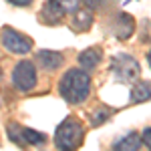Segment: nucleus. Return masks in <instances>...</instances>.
<instances>
[{"mask_svg":"<svg viewBox=\"0 0 151 151\" xmlns=\"http://www.w3.org/2000/svg\"><path fill=\"white\" fill-rule=\"evenodd\" d=\"M38 75H36V67L30 60H20L16 63V67L12 70V85L14 89H18L20 93H28L36 87Z\"/></svg>","mask_w":151,"mask_h":151,"instance_id":"nucleus-3","label":"nucleus"},{"mask_svg":"<svg viewBox=\"0 0 151 151\" xmlns=\"http://www.w3.org/2000/svg\"><path fill=\"white\" fill-rule=\"evenodd\" d=\"M141 147V137L137 133H127L123 139L115 141V149H121V151H135Z\"/></svg>","mask_w":151,"mask_h":151,"instance_id":"nucleus-12","label":"nucleus"},{"mask_svg":"<svg viewBox=\"0 0 151 151\" xmlns=\"http://www.w3.org/2000/svg\"><path fill=\"white\" fill-rule=\"evenodd\" d=\"M107 119H109V111H107V109H97V111L93 113V119H91V123H93L95 127H97V125L105 123Z\"/></svg>","mask_w":151,"mask_h":151,"instance_id":"nucleus-16","label":"nucleus"},{"mask_svg":"<svg viewBox=\"0 0 151 151\" xmlns=\"http://www.w3.org/2000/svg\"><path fill=\"white\" fill-rule=\"evenodd\" d=\"M60 97L70 105L83 103L91 93V77L85 69H69L58 83Z\"/></svg>","mask_w":151,"mask_h":151,"instance_id":"nucleus-1","label":"nucleus"},{"mask_svg":"<svg viewBox=\"0 0 151 151\" xmlns=\"http://www.w3.org/2000/svg\"><path fill=\"white\" fill-rule=\"evenodd\" d=\"M2 42H4V48L12 55H28L32 48V40L26 35L14 30L12 26L2 28Z\"/></svg>","mask_w":151,"mask_h":151,"instance_id":"nucleus-5","label":"nucleus"},{"mask_svg":"<svg viewBox=\"0 0 151 151\" xmlns=\"http://www.w3.org/2000/svg\"><path fill=\"white\" fill-rule=\"evenodd\" d=\"M58 6L63 8V12H65V16L67 14H73L75 10H79L83 6V0H57Z\"/></svg>","mask_w":151,"mask_h":151,"instance_id":"nucleus-14","label":"nucleus"},{"mask_svg":"<svg viewBox=\"0 0 151 151\" xmlns=\"http://www.w3.org/2000/svg\"><path fill=\"white\" fill-rule=\"evenodd\" d=\"M101 63V50L99 48H87L79 55V65L85 70H93L97 69V65Z\"/></svg>","mask_w":151,"mask_h":151,"instance_id":"nucleus-9","label":"nucleus"},{"mask_svg":"<svg viewBox=\"0 0 151 151\" xmlns=\"http://www.w3.org/2000/svg\"><path fill=\"white\" fill-rule=\"evenodd\" d=\"M151 99V81H135L131 89V103H145Z\"/></svg>","mask_w":151,"mask_h":151,"instance_id":"nucleus-7","label":"nucleus"},{"mask_svg":"<svg viewBox=\"0 0 151 151\" xmlns=\"http://www.w3.org/2000/svg\"><path fill=\"white\" fill-rule=\"evenodd\" d=\"M147 60H149V67H151V50L147 52Z\"/></svg>","mask_w":151,"mask_h":151,"instance_id":"nucleus-20","label":"nucleus"},{"mask_svg":"<svg viewBox=\"0 0 151 151\" xmlns=\"http://www.w3.org/2000/svg\"><path fill=\"white\" fill-rule=\"evenodd\" d=\"M63 16H65V12L58 6L57 0H48L47 4H45V8H42V18H45L47 22H58Z\"/></svg>","mask_w":151,"mask_h":151,"instance_id":"nucleus-11","label":"nucleus"},{"mask_svg":"<svg viewBox=\"0 0 151 151\" xmlns=\"http://www.w3.org/2000/svg\"><path fill=\"white\" fill-rule=\"evenodd\" d=\"M8 137H10V141H14L16 145H26L22 139V129L18 127L16 123H12V125H8Z\"/></svg>","mask_w":151,"mask_h":151,"instance_id":"nucleus-15","label":"nucleus"},{"mask_svg":"<svg viewBox=\"0 0 151 151\" xmlns=\"http://www.w3.org/2000/svg\"><path fill=\"white\" fill-rule=\"evenodd\" d=\"M85 139V129L77 119H65L57 127V135H55V143L58 149H77Z\"/></svg>","mask_w":151,"mask_h":151,"instance_id":"nucleus-2","label":"nucleus"},{"mask_svg":"<svg viewBox=\"0 0 151 151\" xmlns=\"http://www.w3.org/2000/svg\"><path fill=\"white\" fill-rule=\"evenodd\" d=\"M73 26H75V30H89L91 28V24H93V14H91V10L89 8H79V10L73 12Z\"/></svg>","mask_w":151,"mask_h":151,"instance_id":"nucleus-8","label":"nucleus"},{"mask_svg":"<svg viewBox=\"0 0 151 151\" xmlns=\"http://www.w3.org/2000/svg\"><path fill=\"white\" fill-rule=\"evenodd\" d=\"M133 26H135V22H133V18H131L129 14H119L115 18V35L119 36L121 40H125V38L131 36Z\"/></svg>","mask_w":151,"mask_h":151,"instance_id":"nucleus-10","label":"nucleus"},{"mask_svg":"<svg viewBox=\"0 0 151 151\" xmlns=\"http://www.w3.org/2000/svg\"><path fill=\"white\" fill-rule=\"evenodd\" d=\"M141 143H145V145L151 149V127H147L145 131H143V135H141Z\"/></svg>","mask_w":151,"mask_h":151,"instance_id":"nucleus-17","label":"nucleus"},{"mask_svg":"<svg viewBox=\"0 0 151 151\" xmlns=\"http://www.w3.org/2000/svg\"><path fill=\"white\" fill-rule=\"evenodd\" d=\"M10 4L14 6H28V4H32V0H8Z\"/></svg>","mask_w":151,"mask_h":151,"instance_id":"nucleus-18","label":"nucleus"},{"mask_svg":"<svg viewBox=\"0 0 151 151\" xmlns=\"http://www.w3.org/2000/svg\"><path fill=\"white\" fill-rule=\"evenodd\" d=\"M63 55L57 50H38L36 52V63L45 70H57L63 67Z\"/></svg>","mask_w":151,"mask_h":151,"instance_id":"nucleus-6","label":"nucleus"},{"mask_svg":"<svg viewBox=\"0 0 151 151\" xmlns=\"http://www.w3.org/2000/svg\"><path fill=\"white\" fill-rule=\"evenodd\" d=\"M85 4L89 8H97V6H101V0H85Z\"/></svg>","mask_w":151,"mask_h":151,"instance_id":"nucleus-19","label":"nucleus"},{"mask_svg":"<svg viewBox=\"0 0 151 151\" xmlns=\"http://www.w3.org/2000/svg\"><path fill=\"white\" fill-rule=\"evenodd\" d=\"M22 139L26 145H45L47 135L40 131H35V129H22Z\"/></svg>","mask_w":151,"mask_h":151,"instance_id":"nucleus-13","label":"nucleus"},{"mask_svg":"<svg viewBox=\"0 0 151 151\" xmlns=\"http://www.w3.org/2000/svg\"><path fill=\"white\" fill-rule=\"evenodd\" d=\"M111 69H113V75H115L119 81L129 83V85H133L141 75L139 63L133 57H129V55H117V57H113Z\"/></svg>","mask_w":151,"mask_h":151,"instance_id":"nucleus-4","label":"nucleus"}]
</instances>
